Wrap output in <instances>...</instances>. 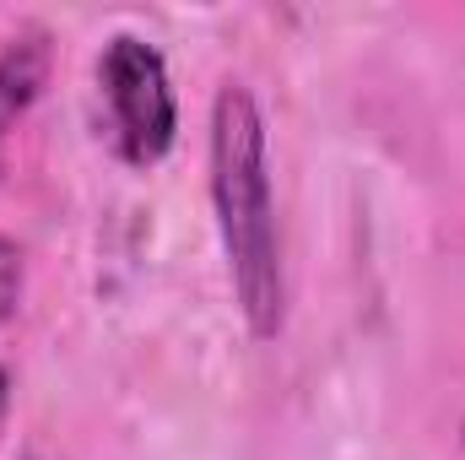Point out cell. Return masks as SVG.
Segmentation results:
<instances>
[{
	"label": "cell",
	"instance_id": "2",
	"mask_svg": "<svg viewBox=\"0 0 465 460\" xmlns=\"http://www.w3.org/2000/svg\"><path fill=\"white\" fill-rule=\"evenodd\" d=\"M98 87L109 104V135L119 157L135 168L163 163L179 135V104L163 55L135 33H114L98 55Z\"/></svg>",
	"mask_w": 465,
	"mask_h": 460
},
{
	"label": "cell",
	"instance_id": "4",
	"mask_svg": "<svg viewBox=\"0 0 465 460\" xmlns=\"http://www.w3.org/2000/svg\"><path fill=\"white\" fill-rule=\"evenodd\" d=\"M16 298H22V249L0 238V325L16 315Z\"/></svg>",
	"mask_w": 465,
	"mask_h": 460
},
{
	"label": "cell",
	"instance_id": "3",
	"mask_svg": "<svg viewBox=\"0 0 465 460\" xmlns=\"http://www.w3.org/2000/svg\"><path fill=\"white\" fill-rule=\"evenodd\" d=\"M44 76H49V44H44V33L11 38V49L0 55V135L38 104Z\"/></svg>",
	"mask_w": 465,
	"mask_h": 460
},
{
	"label": "cell",
	"instance_id": "5",
	"mask_svg": "<svg viewBox=\"0 0 465 460\" xmlns=\"http://www.w3.org/2000/svg\"><path fill=\"white\" fill-rule=\"evenodd\" d=\"M5 401H11V385H5V374H0V417H5Z\"/></svg>",
	"mask_w": 465,
	"mask_h": 460
},
{
	"label": "cell",
	"instance_id": "1",
	"mask_svg": "<svg viewBox=\"0 0 465 460\" xmlns=\"http://www.w3.org/2000/svg\"><path fill=\"white\" fill-rule=\"evenodd\" d=\"M212 206L228 255L238 309L260 342L282 331L287 282H282V233L265 163V119L249 87L228 82L212 104Z\"/></svg>",
	"mask_w": 465,
	"mask_h": 460
}]
</instances>
